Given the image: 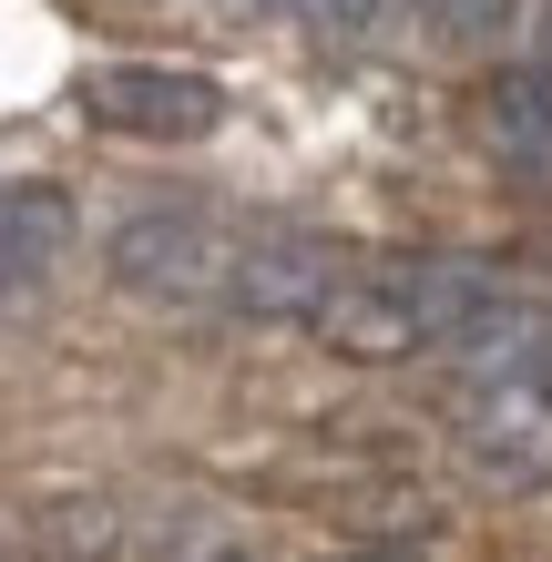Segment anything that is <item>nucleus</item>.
I'll return each instance as SVG.
<instances>
[{
  "label": "nucleus",
  "mask_w": 552,
  "mask_h": 562,
  "mask_svg": "<svg viewBox=\"0 0 552 562\" xmlns=\"http://www.w3.org/2000/svg\"><path fill=\"white\" fill-rule=\"evenodd\" d=\"M461 450L511 491H552V389L471 379L461 389Z\"/></svg>",
  "instance_id": "20e7f679"
},
{
  "label": "nucleus",
  "mask_w": 552,
  "mask_h": 562,
  "mask_svg": "<svg viewBox=\"0 0 552 562\" xmlns=\"http://www.w3.org/2000/svg\"><path fill=\"white\" fill-rule=\"evenodd\" d=\"M522 31V0H419V42L430 52H502Z\"/></svg>",
  "instance_id": "0eeeda50"
},
{
  "label": "nucleus",
  "mask_w": 552,
  "mask_h": 562,
  "mask_svg": "<svg viewBox=\"0 0 552 562\" xmlns=\"http://www.w3.org/2000/svg\"><path fill=\"white\" fill-rule=\"evenodd\" d=\"M103 267H113L123 296H144V307L236 317L246 215H215V205H134V215L103 236Z\"/></svg>",
  "instance_id": "f03ea898"
},
{
  "label": "nucleus",
  "mask_w": 552,
  "mask_h": 562,
  "mask_svg": "<svg viewBox=\"0 0 552 562\" xmlns=\"http://www.w3.org/2000/svg\"><path fill=\"white\" fill-rule=\"evenodd\" d=\"M297 31H317V42H379V31L419 21V0H277Z\"/></svg>",
  "instance_id": "6e6552de"
},
{
  "label": "nucleus",
  "mask_w": 552,
  "mask_h": 562,
  "mask_svg": "<svg viewBox=\"0 0 552 562\" xmlns=\"http://www.w3.org/2000/svg\"><path fill=\"white\" fill-rule=\"evenodd\" d=\"M31 552L52 562H236L246 521L215 502H165V491H52L31 502Z\"/></svg>",
  "instance_id": "f257e3e1"
},
{
  "label": "nucleus",
  "mask_w": 552,
  "mask_h": 562,
  "mask_svg": "<svg viewBox=\"0 0 552 562\" xmlns=\"http://www.w3.org/2000/svg\"><path fill=\"white\" fill-rule=\"evenodd\" d=\"M359 562H388V552H359Z\"/></svg>",
  "instance_id": "1a4fd4ad"
},
{
  "label": "nucleus",
  "mask_w": 552,
  "mask_h": 562,
  "mask_svg": "<svg viewBox=\"0 0 552 562\" xmlns=\"http://www.w3.org/2000/svg\"><path fill=\"white\" fill-rule=\"evenodd\" d=\"M492 144L522 175H552V61H511L492 82Z\"/></svg>",
  "instance_id": "423d86ee"
},
{
  "label": "nucleus",
  "mask_w": 552,
  "mask_h": 562,
  "mask_svg": "<svg viewBox=\"0 0 552 562\" xmlns=\"http://www.w3.org/2000/svg\"><path fill=\"white\" fill-rule=\"evenodd\" d=\"M82 113L134 144H205L225 123V92L174 61H103V72H82Z\"/></svg>",
  "instance_id": "7ed1b4c3"
},
{
  "label": "nucleus",
  "mask_w": 552,
  "mask_h": 562,
  "mask_svg": "<svg viewBox=\"0 0 552 562\" xmlns=\"http://www.w3.org/2000/svg\"><path fill=\"white\" fill-rule=\"evenodd\" d=\"M72 236H82L72 194L42 184V175H11V184H0V296L52 286V277H61V256H72Z\"/></svg>",
  "instance_id": "39448f33"
}]
</instances>
